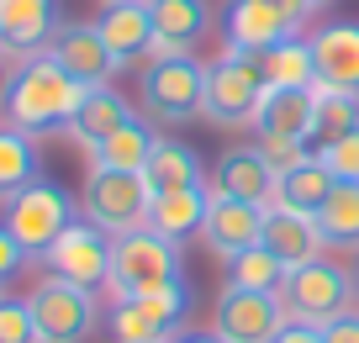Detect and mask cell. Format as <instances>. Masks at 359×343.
<instances>
[{
	"instance_id": "1",
	"label": "cell",
	"mask_w": 359,
	"mask_h": 343,
	"mask_svg": "<svg viewBox=\"0 0 359 343\" xmlns=\"http://www.w3.org/2000/svg\"><path fill=\"white\" fill-rule=\"evenodd\" d=\"M85 100V85L69 79L64 69L53 64V53H32L11 69V85H6V127H22V133L43 137L69 127L74 106Z\"/></svg>"
},
{
	"instance_id": "2",
	"label": "cell",
	"mask_w": 359,
	"mask_h": 343,
	"mask_svg": "<svg viewBox=\"0 0 359 343\" xmlns=\"http://www.w3.org/2000/svg\"><path fill=\"white\" fill-rule=\"evenodd\" d=\"M137 95H143L148 122H164V127L196 122L206 106V64L191 53H154L143 64Z\"/></svg>"
},
{
	"instance_id": "3",
	"label": "cell",
	"mask_w": 359,
	"mask_h": 343,
	"mask_svg": "<svg viewBox=\"0 0 359 343\" xmlns=\"http://www.w3.org/2000/svg\"><path fill=\"white\" fill-rule=\"evenodd\" d=\"M185 275V259H180V243H169L164 233L154 227H137V233H122L111 238V301H133V296H148V290L169 285V280Z\"/></svg>"
},
{
	"instance_id": "4",
	"label": "cell",
	"mask_w": 359,
	"mask_h": 343,
	"mask_svg": "<svg viewBox=\"0 0 359 343\" xmlns=\"http://www.w3.org/2000/svg\"><path fill=\"white\" fill-rule=\"evenodd\" d=\"M275 296H280V307H285L291 322H312V328H327L333 317H344V311L359 307L354 269H344L338 259H327V254L312 259V264H302V269H291Z\"/></svg>"
},
{
	"instance_id": "5",
	"label": "cell",
	"mask_w": 359,
	"mask_h": 343,
	"mask_svg": "<svg viewBox=\"0 0 359 343\" xmlns=\"http://www.w3.org/2000/svg\"><path fill=\"white\" fill-rule=\"evenodd\" d=\"M148 206H154V190H148V180L133 175V169H90L85 190H79L85 222H95L106 238L148 227Z\"/></svg>"
},
{
	"instance_id": "6",
	"label": "cell",
	"mask_w": 359,
	"mask_h": 343,
	"mask_svg": "<svg viewBox=\"0 0 359 343\" xmlns=\"http://www.w3.org/2000/svg\"><path fill=\"white\" fill-rule=\"evenodd\" d=\"M264 100V74L254 53L222 48L217 64H206V106L201 116L217 127H254V111Z\"/></svg>"
},
{
	"instance_id": "7",
	"label": "cell",
	"mask_w": 359,
	"mask_h": 343,
	"mask_svg": "<svg viewBox=\"0 0 359 343\" xmlns=\"http://www.w3.org/2000/svg\"><path fill=\"white\" fill-rule=\"evenodd\" d=\"M69 222H74V196L64 185H53V180H43V175L6 201V227H11V238L32 259H43L58 243V233H64Z\"/></svg>"
},
{
	"instance_id": "8",
	"label": "cell",
	"mask_w": 359,
	"mask_h": 343,
	"mask_svg": "<svg viewBox=\"0 0 359 343\" xmlns=\"http://www.w3.org/2000/svg\"><path fill=\"white\" fill-rule=\"evenodd\" d=\"M185 311H191V285L180 275L169 285L148 290V296L111 301V338L116 343H169L185 322Z\"/></svg>"
},
{
	"instance_id": "9",
	"label": "cell",
	"mask_w": 359,
	"mask_h": 343,
	"mask_svg": "<svg viewBox=\"0 0 359 343\" xmlns=\"http://www.w3.org/2000/svg\"><path fill=\"white\" fill-rule=\"evenodd\" d=\"M27 307L37 322V343H85L95 328V290L69 285L58 275H43L27 290Z\"/></svg>"
},
{
	"instance_id": "10",
	"label": "cell",
	"mask_w": 359,
	"mask_h": 343,
	"mask_svg": "<svg viewBox=\"0 0 359 343\" xmlns=\"http://www.w3.org/2000/svg\"><path fill=\"white\" fill-rule=\"evenodd\" d=\"M43 269L58 280H69V285H85V290H101L106 280H111V238L95 227V222L74 217L58 233V243L43 254Z\"/></svg>"
},
{
	"instance_id": "11",
	"label": "cell",
	"mask_w": 359,
	"mask_h": 343,
	"mask_svg": "<svg viewBox=\"0 0 359 343\" xmlns=\"http://www.w3.org/2000/svg\"><path fill=\"white\" fill-rule=\"evenodd\" d=\"M285 307L275 290H238V285H222L212 307V332L222 343H269L275 332L285 328Z\"/></svg>"
},
{
	"instance_id": "12",
	"label": "cell",
	"mask_w": 359,
	"mask_h": 343,
	"mask_svg": "<svg viewBox=\"0 0 359 343\" xmlns=\"http://www.w3.org/2000/svg\"><path fill=\"white\" fill-rule=\"evenodd\" d=\"M48 53H53V64L64 69L69 79H79L85 90L95 85H111L116 79V53L101 43V32H95V22H69L53 32V43H48Z\"/></svg>"
},
{
	"instance_id": "13",
	"label": "cell",
	"mask_w": 359,
	"mask_h": 343,
	"mask_svg": "<svg viewBox=\"0 0 359 343\" xmlns=\"http://www.w3.org/2000/svg\"><path fill=\"white\" fill-rule=\"evenodd\" d=\"M275 185H280V169L259 154V143L227 148L212 169V196H233V201H254V206H269L275 201Z\"/></svg>"
},
{
	"instance_id": "14",
	"label": "cell",
	"mask_w": 359,
	"mask_h": 343,
	"mask_svg": "<svg viewBox=\"0 0 359 343\" xmlns=\"http://www.w3.org/2000/svg\"><path fill=\"white\" fill-rule=\"evenodd\" d=\"M53 32H58V0H0V53L11 64L48 53Z\"/></svg>"
},
{
	"instance_id": "15",
	"label": "cell",
	"mask_w": 359,
	"mask_h": 343,
	"mask_svg": "<svg viewBox=\"0 0 359 343\" xmlns=\"http://www.w3.org/2000/svg\"><path fill=\"white\" fill-rule=\"evenodd\" d=\"M259 243L280 259L285 269H302V264H312V259L327 254L323 233H317V217H312V211H291V206H264Z\"/></svg>"
},
{
	"instance_id": "16",
	"label": "cell",
	"mask_w": 359,
	"mask_h": 343,
	"mask_svg": "<svg viewBox=\"0 0 359 343\" xmlns=\"http://www.w3.org/2000/svg\"><path fill=\"white\" fill-rule=\"evenodd\" d=\"M254 137H317V85H291V90H264L254 111Z\"/></svg>"
},
{
	"instance_id": "17",
	"label": "cell",
	"mask_w": 359,
	"mask_h": 343,
	"mask_svg": "<svg viewBox=\"0 0 359 343\" xmlns=\"http://www.w3.org/2000/svg\"><path fill=\"white\" fill-rule=\"evenodd\" d=\"M259 227H264V206L254 201H233V196H212V211L201 222V243L217 259H233L243 248L259 243Z\"/></svg>"
},
{
	"instance_id": "18",
	"label": "cell",
	"mask_w": 359,
	"mask_h": 343,
	"mask_svg": "<svg viewBox=\"0 0 359 343\" xmlns=\"http://www.w3.org/2000/svg\"><path fill=\"white\" fill-rule=\"evenodd\" d=\"M306 43H312L317 85L354 90L359 95V22H327V27H317Z\"/></svg>"
},
{
	"instance_id": "19",
	"label": "cell",
	"mask_w": 359,
	"mask_h": 343,
	"mask_svg": "<svg viewBox=\"0 0 359 343\" xmlns=\"http://www.w3.org/2000/svg\"><path fill=\"white\" fill-rule=\"evenodd\" d=\"M154 16V53H191V43H201L212 32V6L206 0H148Z\"/></svg>"
},
{
	"instance_id": "20",
	"label": "cell",
	"mask_w": 359,
	"mask_h": 343,
	"mask_svg": "<svg viewBox=\"0 0 359 343\" xmlns=\"http://www.w3.org/2000/svg\"><path fill=\"white\" fill-rule=\"evenodd\" d=\"M227 48H238V53H264V48H275V43H285V37H296V27H291V16L285 11H275L269 0H233L227 6Z\"/></svg>"
},
{
	"instance_id": "21",
	"label": "cell",
	"mask_w": 359,
	"mask_h": 343,
	"mask_svg": "<svg viewBox=\"0 0 359 343\" xmlns=\"http://www.w3.org/2000/svg\"><path fill=\"white\" fill-rule=\"evenodd\" d=\"M95 32L101 43L116 53V64H133L154 48V16H148V0H106V11L95 16Z\"/></svg>"
},
{
	"instance_id": "22",
	"label": "cell",
	"mask_w": 359,
	"mask_h": 343,
	"mask_svg": "<svg viewBox=\"0 0 359 343\" xmlns=\"http://www.w3.org/2000/svg\"><path fill=\"white\" fill-rule=\"evenodd\" d=\"M127 122H137V111L127 106V100L116 95L111 85H95V90H85V100L74 106V116H69L64 133L90 154L95 143H106V137H111L116 127H127Z\"/></svg>"
},
{
	"instance_id": "23",
	"label": "cell",
	"mask_w": 359,
	"mask_h": 343,
	"mask_svg": "<svg viewBox=\"0 0 359 343\" xmlns=\"http://www.w3.org/2000/svg\"><path fill=\"white\" fill-rule=\"evenodd\" d=\"M212 211V185H191V190H164L148 206V227L164 233L169 243H185V238H201V222Z\"/></svg>"
},
{
	"instance_id": "24",
	"label": "cell",
	"mask_w": 359,
	"mask_h": 343,
	"mask_svg": "<svg viewBox=\"0 0 359 343\" xmlns=\"http://www.w3.org/2000/svg\"><path fill=\"white\" fill-rule=\"evenodd\" d=\"M143 180H148L154 196H164V190H191V185H206V164H201V154H196L191 143L158 137L148 164H143Z\"/></svg>"
},
{
	"instance_id": "25",
	"label": "cell",
	"mask_w": 359,
	"mask_h": 343,
	"mask_svg": "<svg viewBox=\"0 0 359 343\" xmlns=\"http://www.w3.org/2000/svg\"><path fill=\"white\" fill-rule=\"evenodd\" d=\"M333 169L323 164L317 154H306L302 164H291V169H280V185H275V201L269 206H291V211H323V201L333 196Z\"/></svg>"
},
{
	"instance_id": "26",
	"label": "cell",
	"mask_w": 359,
	"mask_h": 343,
	"mask_svg": "<svg viewBox=\"0 0 359 343\" xmlns=\"http://www.w3.org/2000/svg\"><path fill=\"white\" fill-rule=\"evenodd\" d=\"M259 74H264V90H291V85H317V64H312V43L302 32L285 37V43L264 48L259 53Z\"/></svg>"
},
{
	"instance_id": "27",
	"label": "cell",
	"mask_w": 359,
	"mask_h": 343,
	"mask_svg": "<svg viewBox=\"0 0 359 343\" xmlns=\"http://www.w3.org/2000/svg\"><path fill=\"white\" fill-rule=\"evenodd\" d=\"M154 143H158V133L143 122V116H137V122L116 127L106 143L90 148V169H133V175H143V164H148V154H154Z\"/></svg>"
},
{
	"instance_id": "28",
	"label": "cell",
	"mask_w": 359,
	"mask_h": 343,
	"mask_svg": "<svg viewBox=\"0 0 359 343\" xmlns=\"http://www.w3.org/2000/svg\"><path fill=\"white\" fill-rule=\"evenodd\" d=\"M317 233H323L327 248L359 254V180H338L333 185V196L317 211Z\"/></svg>"
},
{
	"instance_id": "29",
	"label": "cell",
	"mask_w": 359,
	"mask_h": 343,
	"mask_svg": "<svg viewBox=\"0 0 359 343\" xmlns=\"http://www.w3.org/2000/svg\"><path fill=\"white\" fill-rule=\"evenodd\" d=\"M32 180H37L32 133H22V127H0V201H11L16 190H27Z\"/></svg>"
},
{
	"instance_id": "30",
	"label": "cell",
	"mask_w": 359,
	"mask_h": 343,
	"mask_svg": "<svg viewBox=\"0 0 359 343\" xmlns=\"http://www.w3.org/2000/svg\"><path fill=\"white\" fill-rule=\"evenodd\" d=\"M285 275H291V269L269 254L264 243H254V248L227 259V285H238V290H280Z\"/></svg>"
},
{
	"instance_id": "31",
	"label": "cell",
	"mask_w": 359,
	"mask_h": 343,
	"mask_svg": "<svg viewBox=\"0 0 359 343\" xmlns=\"http://www.w3.org/2000/svg\"><path fill=\"white\" fill-rule=\"evenodd\" d=\"M359 127V95L354 90L317 85V137H344Z\"/></svg>"
},
{
	"instance_id": "32",
	"label": "cell",
	"mask_w": 359,
	"mask_h": 343,
	"mask_svg": "<svg viewBox=\"0 0 359 343\" xmlns=\"http://www.w3.org/2000/svg\"><path fill=\"white\" fill-rule=\"evenodd\" d=\"M317 159L333 169V180H359V127L344 133V137H323Z\"/></svg>"
},
{
	"instance_id": "33",
	"label": "cell",
	"mask_w": 359,
	"mask_h": 343,
	"mask_svg": "<svg viewBox=\"0 0 359 343\" xmlns=\"http://www.w3.org/2000/svg\"><path fill=\"white\" fill-rule=\"evenodd\" d=\"M0 343H37V322L27 296H0Z\"/></svg>"
},
{
	"instance_id": "34",
	"label": "cell",
	"mask_w": 359,
	"mask_h": 343,
	"mask_svg": "<svg viewBox=\"0 0 359 343\" xmlns=\"http://www.w3.org/2000/svg\"><path fill=\"white\" fill-rule=\"evenodd\" d=\"M254 143H259V154H264L275 169H291V164L306 159V143H296V137H254Z\"/></svg>"
},
{
	"instance_id": "35",
	"label": "cell",
	"mask_w": 359,
	"mask_h": 343,
	"mask_svg": "<svg viewBox=\"0 0 359 343\" xmlns=\"http://www.w3.org/2000/svg\"><path fill=\"white\" fill-rule=\"evenodd\" d=\"M27 259H32V254H27V248L11 238V227L0 222V285H6V280H16V269H22Z\"/></svg>"
},
{
	"instance_id": "36",
	"label": "cell",
	"mask_w": 359,
	"mask_h": 343,
	"mask_svg": "<svg viewBox=\"0 0 359 343\" xmlns=\"http://www.w3.org/2000/svg\"><path fill=\"white\" fill-rule=\"evenodd\" d=\"M323 343H359V307L327 322V328H323Z\"/></svg>"
},
{
	"instance_id": "37",
	"label": "cell",
	"mask_w": 359,
	"mask_h": 343,
	"mask_svg": "<svg viewBox=\"0 0 359 343\" xmlns=\"http://www.w3.org/2000/svg\"><path fill=\"white\" fill-rule=\"evenodd\" d=\"M269 343H323V328H312V322H285Z\"/></svg>"
},
{
	"instance_id": "38",
	"label": "cell",
	"mask_w": 359,
	"mask_h": 343,
	"mask_svg": "<svg viewBox=\"0 0 359 343\" xmlns=\"http://www.w3.org/2000/svg\"><path fill=\"white\" fill-rule=\"evenodd\" d=\"M269 6L291 16V27H296V32H302V27H306V22L317 16V0H269Z\"/></svg>"
},
{
	"instance_id": "39",
	"label": "cell",
	"mask_w": 359,
	"mask_h": 343,
	"mask_svg": "<svg viewBox=\"0 0 359 343\" xmlns=\"http://www.w3.org/2000/svg\"><path fill=\"white\" fill-rule=\"evenodd\" d=\"M169 343H222L217 332H206V328H191V332H175Z\"/></svg>"
},
{
	"instance_id": "40",
	"label": "cell",
	"mask_w": 359,
	"mask_h": 343,
	"mask_svg": "<svg viewBox=\"0 0 359 343\" xmlns=\"http://www.w3.org/2000/svg\"><path fill=\"white\" fill-rule=\"evenodd\" d=\"M354 285H359V264H354Z\"/></svg>"
},
{
	"instance_id": "41",
	"label": "cell",
	"mask_w": 359,
	"mask_h": 343,
	"mask_svg": "<svg viewBox=\"0 0 359 343\" xmlns=\"http://www.w3.org/2000/svg\"><path fill=\"white\" fill-rule=\"evenodd\" d=\"M317 6H323V0H317Z\"/></svg>"
}]
</instances>
